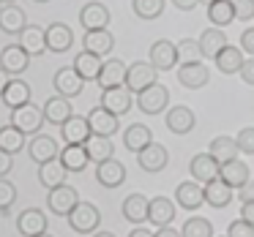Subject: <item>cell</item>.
Instances as JSON below:
<instances>
[{
	"label": "cell",
	"mask_w": 254,
	"mask_h": 237,
	"mask_svg": "<svg viewBox=\"0 0 254 237\" xmlns=\"http://www.w3.org/2000/svg\"><path fill=\"white\" fill-rule=\"evenodd\" d=\"M121 213L128 224L134 226H142L148 221V213H150V199L145 193H128L121 204Z\"/></svg>",
	"instance_id": "cell-12"
},
{
	"label": "cell",
	"mask_w": 254,
	"mask_h": 237,
	"mask_svg": "<svg viewBox=\"0 0 254 237\" xmlns=\"http://www.w3.org/2000/svg\"><path fill=\"white\" fill-rule=\"evenodd\" d=\"M241 218H246L249 224H254V202H243V207H241Z\"/></svg>",
	"instance_id": "cell-53"
},
{
	"label": "cell",
	"mask_w": 254,
	"mask_h": 237,
	"mask_svg": "<svg viewBox=\"0 0 254 237\" xmlns=\"http://www.w3.org/2000/svg\"><path fill=\"white\" fill-rule=\"evenodd\" d=\"M90 120V128H93V134H99V137H112V134L121 128V120H118V115H112L110 109H104V106H93L88 115Z\"/></svg>",
	"instance_id": "cell-23"
},
{
	"label": "cell",
	"mask_w": 254,
	"mask_h": 237,
	"mask_svg": "<svg viewBox=\"0 0 254 237\" xmlns=\"http://www.w3.org/2000/svg\"><path fill=\"white\" fill-rule=\"evenodd\" d=\"M128 237H156V232L150 229H142V226H137V229H131V235Z\"/></svg>",
	"instance_id": "cell-57"
},
{
	"label": "cell",
	"mask_w": 254,
	"mask_h": 237,
	"mask_svg": "<svg viewBox=\"0 0 254 237\" xmlns=\"http://www.w3.org/2000/svg\"><path fill=\"white\" fill-rule=\"evenodd\" d=\"M11 74H8V71H3V68H0V95H3V93H6V88H8V82H11Z\"/></svg>",
	"instance_id": "cell-56"
},
{
	"label": "cell",
	"mask_w": 254,
	"mask_h": 237,
	"mask_svg": "<svg viewBox=\"0 0 254 237\" xmlns=\"http://www.w3.org/2000/svg\"><path fill=\"white\" fill-rule=\"evenodd\" d=\"M14 202H17V186L6 177H0V213H8Z\"/></svg>",
	"instance_id": "cell-45"
},
{
	"label": "cell",
	"mask_w": 254,
	"mask_h": 237,
	"mask_svg": "<svg viewBox=\"0 0 254 237\" xmlns=\"http://www.w3.org/2000/svg\"><path fill=\"white\" fill-rule=\"evenodd\" d=\"M175 202L183 210H197L205 202V186L197 180H181L175 188Z\"/></svg>",
	"instance_id": "cell-10"
},
{
	"label": "cell",
	"mask_w": 254,
	"mask_h": 237,
	"mask_svg": "<svg viewBox=\"0 0 254 237\" xmlns=\"http://www.w3.org/2000/svg\"><path fill=\"white\" fill-rule=\"evenodd\" d=\"M17 229H19V235H22V237L44 235V232H47V215L41 213V210H36V207L22 210L19 218H17Z\"/></svg>",
	"instance_id": "cell-21"
},
{
	"label": "cell",
	"mask_w": 254,
	"mask_h": 237,
	"mask_svg": "<svg viewBox=\"0 0 254 237\" xmlns=\"http://www.w3.org/2000/svg\"><path fill=\"white\" fill-rule=\"evenodd\" d=\"M208 153L213 155L216 161H219L221 166L230 164V161H235L238 155H241V147H238L235 137H227V134H221V137H213L208 144Z\"/></svg>",
	"instance_id": "cell-26"
},
{
	"label": "cell",
	"mask_w": 254,
	"mask_h": 237,
	"mask_svg": "<svg viewBox=\"0 0 254 237\" xmlns=\"http://www.w3.org/2000/svg\"><path fill=\"white\" fill-rule=\"evenodd\" d=\"M178 60L181 63H202L205 55H202L199 41H194V39H181L178 41Z\"/></svg>",
	"instance_id": "cell-43"
},
{
	"label": "cell",
	"mask_w": 254,
	"mask_h": 237,
	"mask_svg": "<svg viewBox=\"0 0 254 237\" xmlns=\"http://www.w3.org/2000/svg\"><path fill=\"white\" fill-rule=\"evenodd\" d=\"M227 237H254V224H249L246 218H235L227 226Z\"/></svg>",
	"instance_id": "cell-47"
},
{
	"label": "cell",
	"mask_w": 254,
	"mask_h": 237,
	"mask_svg": "<svg viewBox=\"0 0 254 237\" xmlns=\"http://www.w3.org/2000/svg\"><path fill=\"white\" fill-rule=\"evenodd\" d=\"M150 142H153V134H150V128L145 126V123H134V126H128L126 131H123V144H126V150H131L134 155H137L139 150H145Z\"/></svg>",
	"instance_id": "cell-32"
},
{
	"label": "cell",
	"mask_w": 254,
	"mask_h": 237,
	"mask_svg": "<svg viewBox=\"0 0 254 237\" xmlns=\"http://www.w3.org/2000/svg\"><path fill=\"white\" fill-rule=\"evenodd\" d=\"M199 0H172V6L175 8H181V11H191L194 6H197Z\"/></svg>",
	"instance_id": "cell-55"
},
{
	"label": "cell",
	"mask_w": 254,
	"mask_h": 237,
	"mask_svg": "<svg viewBox=\"0 0 254 237\" xmlns=\"http://www.w3.org/2000/svg\"><path fill=\"white\" fill-rule=\"evenodd\" d=\"M66 164L61 158L55 161H47V164H39V183L44 188H58V186H66Z\"/></svg>",
	"instance_id": "cell-30"
},
{
	"label": "cell",
	"mask_w": 254,
	"mask_h": 237,
	"mask_svg": "<svg viewBox=\"0 0 254 237\" xmlns=\"http://www.w3.org/2000/svg\"><path fill=\"white\" fill-rule=\"evenodd\" d=\"M28 153L36 164H47V161L61 158V147H58V139L47 137V134H36L28 144Z\"/></svg>",
	"instance_id": "cell-17"
},
{
	"label": "cell",
	"mask_w": 254,
	"mask_h": 237,
	"mask_svg": "<svg viewBox=\"0 0 254 237\" xmlns=\"http://www.w3.org/2000/svg\"><path fill=\"white\" fill-rule=\"evenodd\" d=\"M189 172H191V180L208 186V183H213L221 177V164L210 153H197L191 158V164H189Z\"/></svg>",
	"instance_id": "cell-7"
},
{
	"label": "cell",
	"mask_w": 254,
	"mask_h": 237,
	"mask_svg": "<svg viewBox=\"0 0 254 237\" xmlns=\"http://www.w3.org/2000/svg\"><path fill=\"white\" fill-rule=\"evenodd\" d=\"M205 202H208L210 207H216V210L227 207V204L232 202V186H227L221 177L213 180V183H208V186H205Z\"/></svg>",
	"instance_id": "cell-37"
},
{
	"label": "cell",
	"mask_w": 254,
	"mask_h": 237,
	"mask_svg": "<svg viewBox=\"0 0 254 237\" xmlns=\"http://www.w3.org/2000/svg\"><path fill=\"white\" fill-rule=\"evenodd\" d=\"M28 63H30V55L19 44H8L6 49H0V68H3V71H8L11 77L25 74Z\"/></svg>",
	"instance_id": "cell-18"
},
{
	"label": "cell",
	"mask_w": 254,
	"mask_h": 237,
	"mask_svg": "<svg viewBox=\"0 0 254 237\" xmlns=\"http://www.w3.org/2000/svg\"><path fill=\"white\" fill-rule=\"evenodd\" d=\"M74 68L79 71V77L85 79V82H99V74L101 68H104V60H101L99 55H93V52H79L77 57H74Z\"/></svg>",
	"instance_id": "cell-31"
},
{
	"label": "cell",
	"mask_w": 254,
	"mask_h": 237,
	"mask_svg": "<svg viewBox=\"0 0 254 237\" xmlns=\"http://www.w3.org/2000/svg\"><path fill=\"white\" fill-rule=\"evenodd\" d=\"M134 104V93L123 85V88H112V90H101V106L110 109L112 115H126Z\"/></svg>",
	"instance_id": "cell-16"
},
{
	"label": "cell",
	"mask_w": 254,
	"mask_h": 237,
	"mask_svg": "<svg viewBox=\"0 0 254 237\" xmlns=\"http://www.w3.org/2000/svg\"><path fill=\"white\" fill-rule=\"evenodd\" d=\"M61 161L66 164L68 172H82L85 166L90 164V155L85 150V144H66L61 150Z\"/></svg>",
	"instance_id": "cell-38"
},
{
	"label": "cell",
	"mask_w": 254,
	"mask_h": 237,
	"mask_svg": "<svg viewBox=\"0 0 254 237\" xmlns=\"http://www.w3.org/2000/svg\"><path fill=\"white\" fill-rule=\"evenodd\" d=\"M52 85H55V93L63 95V98H77L85 88V79L79 77V71L74 66H63L55 71L52 77Z\"/></svg>",
	"instance_id": "cell-6"
},
{
	"label": "cell",
	"mask_w": 254,
	"mask_h": 237,
	"mask_svg": "<svg viewBox=\"0 0 254 237\" xmlns=\"http://www.w3.org/2000/svg\"><path fill=\"white\" fill-rule=\"evenodd\" d=\"M19 47L28 52L30 57L44 55L47 52V28H39V25H28V28L19 33Z\"/></svg>",
	"instance_id": "cell-27"
},
{
	"label": "cell",
	"mask_w": 254,
	"mask_h": 237,
	"mask_svg": "<svg viewBox=\"0 0 254 237\" xmlns=\"http://www.w3.org/2000/svg\"><path fill=\"white\" fill-rule=\"evenodd\" d=\"M159 82V71H156V66L153 63H142V60H137V63H131L128 66V77H126V88L131 90L134 95H139L142 90H148V88H153V85Z\"/></svg>",
	"instance_id": "cell-3"
},
{
	"label": "cell",
	"mask_w": 254,
	"mask_h": 237,
	"mask_svg": "<svg viewBox=\"0 0 254 237\" xmlns=\"http://www.w3.org/2000/svg\"><path fill=\"white\" fill-rule=\"evenodd\" d=\"M164 0H131V11L137 14L139 19H159L164 14Z\"/></svg>",
	"instance_id": "cell-42"
},
{
	"label": "cell",
	"mask_w": 254,
	"mask_h": 237,
	"mask_svg": "<svg viewBox=\"0 0 254 237\" xmlns=\"http://www.w3.org/2000/svg\"><path fill=\"white\" fill-rule=\"evenodd\" d=\"M238 199L241 202H254V180H249L243 188H238Z\"/></svg>",
	"instance_id": "cell-52"
},
{
	"label": "cell",
	"mask_w": 254,
	"mask_h": 237,
	"mask_svg": "<svg viewBox=\"0 0 254 237\" xmlns=\"http://www.w3.org/2000/svg\"><path fill=\"white\" fill-rule=\"evenodd\" d=\"M243 63H246V52L241 47H232V44L227 49H221V55L216 57V68L221 74H241Z\"/></svg>",
	"instance_id": "cell-36"
},
{
	"label": "cell",
	"mask_w": 254,
	"mask_h": 237,
	"mask_svg": "<svg viewBox=\"0 0 254 237\" xmlns=\"http://www.w3.org/2000/svg\"><path fill=\"white\" fill-rule=\"evenodd\" d=\"M241 49L246 52V55L254 57V28H252V25L241 33Z\"/></svg>",
	"instance_id": "cell-49"
},
{
	"label": "cell",
	"mask_w": 254,
	"mask_h": 237,
	"mask_svg": "<svg viewBox=\"0 0 254 237\" xmlns=\"http://www.w3.org/2000/svg\"><path fill=\"white\" fill-rule=\"evenodd\" d=\"M25 137H28V134H22L17 126L8 123V126L0 128V150H6V153H11V155L19 153V150L25 147Z\"/></svg>",
	"instance_id": "cell-40"
},
{
	"label": "cell",
	"mask_w": 254,
	"mask_h": 237,
	"mask_svg": "<svg viewBox=\"0 0 254 237\" xmlns=\"http://www.w3.org/2000/svg\"><path fill=\"white\" fill-rule=\"evenodd\" d=\"M93 237H115L112 232H93Z\"/></svg>",
	"instance_id": "cell-58"
},
{
	"label": "cell",
	"mask_w": 254,
	"mask_h": 237,
	"mask_svg": "<svg viewBox=\"0 0 254 237\" xmlns=\"http://www.w3.org/2000/svg\"><path fill=\"white\" fill-rule=\"evenodd\" d=\"M74 44V33L68 25L63 22H52L50 28H47V52H68Z\"/></svg>",
	"instance_id": "cell-25"
},
{
	"label": "cell",
	"mask_w": 254,
	"mask_h": 237,
	"mask_svg": "<svg viewBox=\"0 0 254 237\" xmlns=\"http://www.w3.org/2000/svg\"><path fill=\"white\" fill-rule=\"evenodd\" d=\"M36 3H50V0H36Z\"/></svg>",
	"instance_id": "cell-62"
},
{
	"label": "cell",
	"mask_w": 254,
	"mask_h": 237,
	"mask_svg": "<svg viewBox=\"0 0 254 237\" xmlns=\"http://www.w3.org/2000/svg\"><path fill=\"white\" fill-rule=\"evenodd\" d=\"M44 123H47L44 106H36L33 101L25 104V106H19V109H11V126H17L19 131L28 134V137H36Z\"/></svg>",
	"instance_id": "cell-1"
},
{
	"label": "cell",
	"mask_w": 254,
	"mask_h": 237,
	"mask_svg": "<svg viewBox=\"0 0 254 237\" xmlns=\"http://www.w3.org/2000/svg\"><path fill=\"white\" fill-rule=\"evenodd\" d=\"M39 237H52V235H50V232H44V235H39Z\"/></svg>",
	"instance_id": "cell-60"
},
{
	"label": "cell",
	"mask_w": 254,
	"mask_h": 237,
	"mask_svg": "<svg viewBox=\"0 0 254 237\" xmlns=\"http://www.w3.org/2000/svg\"><path fill=\"white\" fill-rule=\"evenodd\" d=\"M11 169H14V155L6 153V150H0V177H6Z\"/></svg>",
	"instance_id": "cell-51"
},
{
	"label": "cell",
	"mask_w": 254,
	"mask_h": 237,
	"mask_svg": "<svg viewBox=\"0 0 254 237\" xmlns=\"http://www.w3.org/2000/svg\"><path fill=\"white\" fill-rule=\"evenodd\" d=\"M101 224V210L93 202H79L68 215V226L79 235H93Z\"/></svg>",
	"instance_id": "cell-2"
},
{
	"label": "cell",
	"mask_w": 254,
	"mask_h": 237,
	"mask_svg": "<svg viewBox=\"0 0 254 237\" xmlns=\"http://www.w3.org/2000/svg\"><path fill=\"white\" fill-rule=\"evenodd\" d=\"M208 19L213 28H227V25L235 22V8H232L230 0H216V3H210L208 6Z\"/></svg>",
	"instance_id": "cell-39"
},
{
	"label": "cell",
	"mask_w": 254,
	"mask_h": 237,
	"mask_svg": "<svg viewBox=\"0 0 254 237\" xmlns=\"http://www.w3.org/2000/svg\"><path fill=\"white\" fill-rule=\"evenodd\" d=\"M25 28H28V17H25V11L17 3H8V6L0 8V30H3V33L19 36Z\"/></svg>",
	"instance_id": "cell-24"
},
{
	"label": "cell",
	"mask_w": 254,
	"mask_h": 237,
	"mask_svg": "<svg viewBox=\"0 0 254 237\" xmlns=\"http://www.w3.org/2000/svg\"><path fill=\"white\" fill-rule=\"evenodd\" d=\"M235 142L243 155H254V126H246L235 134Z\"/></svg>",
	"instance_id": "cell-46"
},
{
	"label": "cell",
	"mask_w": 254,
	"mask_h": 237,
	"mask_svg": "<svg viewBox=\"0 0 254 237\" xmlns=\"http://www.w3.org/2000/svg\"><path fill=\"white\" fill-rule=\"evenodd\" d=\"M8 3H14V0H3V6H8Z\"/></svg>",
	"instance_id": "cell-61"
},
{
	"label": "cell",
	"mask_w": 254,
	"mask_h": 237,
	"mask_svg": "<svg viewBox=\"0 0 254 237\" xmlns=\"http://www.w3.org/2000/svg\"><path fill=\"white\" fill-rule=\"evenodd\" d=\"M112 47H115V36L110 33V28L107 30H90V33L82 36V49L93 52V55H99V57L110 55Z\"/></svg>",
	"instance_id": "cell-28"
},
{
	"label": "cell",
	"mask_w": 254,
	"mask_h": 237,
	"mask_svg": "<svg viewBox=\"0 0 254 237\" xmlns=\"http://www.w3.org/2000/svg\"><path fill=\"white\" fill-rule=\"evenodd\" d=\"M79 25L85 28V33H90V30H107L110 28V8L104 3L90 0V3L82 6V11H79Z\"/></svg>",
	"instance_id": "cell-9"
},
{
	"label": "cell",
	"mask_w": 254,
	"mask_h": 237,
	"mask_svg": "<svg viewBox=\"0 0 254 237\" xmlns=\"http://www.w3.org/2000/svg\"><path fill=\"white\" fill-rule=\"evenodd\" d=\"M96 180L104 188H118L126 180V166L118 158H107L104 164H96Z\"/></svg>",
	"instance_id": "cell-22"
},
{
	"label": "cell",
	"mask_w": 254,
	"mask_h": 237,
	"mask_svg": "<svg viewBox=\"0 0 254 237\" xmlns=\"http://www.w3.org/2000/svg\"><path fill=\"white\" fill-rule=\"evenodd\" d=\"M199 3H205V6H210V3H216V0H199Z\"/></svg>",
	"instance_id": "cell-59"
},
{
	"label": "cell",
	"mask_w": 254,
	"mask_h": 237,
	"mask_svg": "<svg viewBox=\"0 0 254 237\" xmlns=\"http://www.w3.org/2000/svg\"><path fill=\"white\" fill-rule=\"evenodd\" d=\"M71 101L63 98V95H52V98H47L44 104V117L47 123H52V126H63V123L71 117Z\"/></svg>",
	"instance_id": "cell-35"
},
{
	"label": "cell",
	"mask_w": 254,
	"mask_h": 237,
	"mask_svg": "<svg viewBox=\"0 0 254 237\" xmlns=\"http://www.w3.org/2000/svg\"><path fill=\"white\" fill-rule=\"evenodd\" d=\"M63 142L66 144H85L90 137H93V128H90V120L82 115H71L66 123L61 126Z\"/></svg>",
	"instance_id": "cell-14"
},
{
	"label": "cell",
	"mask_w": 254,
	"mask_h": 237,
	"mask_svg": "<svg viewBox=\"0 0 254 237\" xmlns=\"http://www.w3.org/2000/svg\"><path fill=\"white\" fill-rule=\"evenodd\" d=\"M137 106L145 115H161V112L170 106V90H167V85L156 82L153 88L142 90V93L137 95Z\"/></svg>",
	"instance_id": "cell-5"
},
{
	"label": "cell",
	"mask_w": 254,
	"mask_h": 237,
	"mask_svg": "<svg viewBox=\"0 0 254 237\" xmlns=\"http://www.w3.org/2000/svg\"><path fill=\"white\" fill-rule=\"evenodd\" d=\"M167 128H170L172 134H178V137H183V134L194 131V126H197V117H194V112L189 109V106L178 104L172 106V109H167Z\"/></svg>",
	"instance_id": "cell-20"
},
{
	"label": "cell",
	"mask_w": 254,
	"mask_h": 237,
	"mask_svg": "<svg viewBox=\"0 0 254 237\" xmlns=\"http://www.w3.org/2000/svg\"><path fill=\"white\" fill-rule=\"evenodd\" d=\"M0 8H3V0H0Z\"/></svg>",
	"instance_id": "cell-63"
},
{
	"label": "cell",
	"mask_w": 254,
	"mask_h": 237,
	"mask_svg": "<svg viewBox=\"0 0 254 237\" xmlns=\"http://www.w3.org/2000/svg\"><path fill=\"white\" fill-rule=\"evenodd\" d=\"M181 235L183 237H213V224H210L208 218L194 215V218H189L186 224L181 226Z\"/></svg>",
	"instance_id": "cell-44"
},
{
	"label": "cell",
	"mask_w": 254,
	"mask_h": 237,
	"mask_svg": "<svg viewBox=\"0 0 254 237\" xmlns=\"http://www.w3.org/2000/svg\"><path fill=\"white\" fill-rule=\"evenodd\" d=\"M85 150H88L90 161H96V164H104L107 158H112V142H110V137H99V134H93V137L85 142Z\"/></svg>",
	"instance_id": "cell-41"
},
{
	"label": "cell",
	"mask_w": 254,
	"mask_h": 237,
	"mask_svg": "<svg viewBox=\"0 0 254 237\" xmlns=\"http://www.w3.org/2000/svg\"><path fill=\"white\" fill-rule=\"evenodd\" d=\"M221 180H224L227 186H232V188H243L249 180H252V169H249L246 161L235 158V161H230V164L221 166Z\"/></svg>",
	"instance_id": "cell-34"
},
{
	"label": "cell",
	"mask_w": 254,
	"mask_h": 237,
	"mask_svg": "<svg viewBox=\"0 0 254 237\" xmlns=\"http://www.w3.org/2000/svg\"><path fill=\"white\" fill-rule=\"evenodd\" d=\"M178 202H172V199L167 196H153L150 199V213H148V221L156 226V229H161V226H172V221H175V207Z\"/></svg>",
	"instance_id": "cell-19"
},
{
	"label": "cell",
	"mask_w": 254,
	"mask_h": 237,
	"mask_svg": "<svg viewBox=\"0 0 254 237\" xmlns=\"http://www.w3.org/2000/svg\"><path fill=\"white\" fill-rule=\"evenodd\" d=\"M199 47H202V55L205 57H210V60H216V57L221 55V49H227V36L221 33V28H213V25H210V28H205L202 33H199Z\"/></svg>",
	"instance_id": "cell-29"
},
{
	"label": "cell",
	"mask_w": 254,
	"mask_h": 237,
	"mask_svg": "<svg viewBox=\"0 0 254 237\" xmlns=\"http://www.w3.org/2000/svg\"><path fill=\"white\" fill-rule=\"evenodd\" d=\"M128 77V66L121 60V57H112V60H104V68L99 74V88L101 90H112V88H123Z\"/></svg>",
	"instance_id": "cell-15"
},
{
	"label": "cell",
	"mask_w": 254,
	"mask_h": 237,
	"mask_svg": "<svg viewBox=\"0 0 254 237\" xmlns=\"http://www.w3.org/2000/svg\"><path fill=\"white\" fill-rule=\"evenodd\" d=\"M156 237H183L181 229H172V226H161V229H156Z\"/></svg>",
	"instance_id": "cell-54"
},
{
	"label": "cell",
	"mask_w": 254,
	"mask_h": 237,
	"mask_svg": "<svg viewBox=\"0 0 254 237\" xmlns=\"http://www.w3.org/2000/svg\"><path fill=\"white\" fill-rule=\"evenodd\" d=\"M0 98H3V104H6L8 109H19V106L30 104V85L25 82V79L14 77L11 82H8L6 93L0 95Z\"/></svg>",
	"instance_id": "cell-33"
},
{
	"label": "cell",
	"mask_w": 254,
	"mask_h": 237,
	"mask_svg": "<svg viewBox=\"0 0 254 237\" xmlns=\"http://www.w3.org/2000/svg\"><path fill=\"white\" fill-rule=\"evenodd\" d=\"M232 8H235V17L241 19V22H249V19H254V0H230Z\"/></svg>",
	"instance_id": "cell-48"
},
{
	"label": "cell",
	"mask_w": 254,
	"mask_h": 237,
	"mask_svg": "<svg viewBox=\"0 0 254 237\" xmlns=\"http://www.w3.org/2000/svg\"><path fill=\"white\" fill-rule=\"evenodd\" d=\"M221 237H227V235H221Z\"/></svg>",
	"instance_id": "cell-64"
},
{
	"label": "cell",
	"mask_w": 254,
	"mask_h": 237,
	"mask_svg": "<svg viewBox=\"0 0 254 237\" xmlns=\"http://www.w3.org/2000/svg\"><path fill=\"white\" fill-rule=\"evenodd\" d=\"M150 63L156 66V71H172L175 66H181V60H178V44H172L170 39H159L153 41V47H150Z\"/></svg>",
	"instance_id": "cell-8"
},
{
	"label": "cell",
	"mask_w": 254,
	"mask_h": 237,
	"mask_svg": "<svg viewBox=\"0 0 254 237\" xmlns=\"http://www.w3.org/2000/svg\"><path fill=\"white\" fill-rule=\"evenodd\" d=\"M77 204H79V193H77V188H71V186L50 188V193H47V207H50L52 215H63V218H68Z\"/></svg>",
	"instance_id": "cell-4"
},
{
	"label": "cell",
	"mask_w": 254,
	"mask_h": 237,
	"mask_svg": "<svg viewBox=\"0 0 254 237\" xmlns=\"http://www.w3.org/2000/svg\"><path fill=\"white\" fill-rule=\"evenodd\" d=\"M178 82L189 90H199L210 82V68L205 63H181L178 66Z\"/></svg>",
	"instance_id": "cell-11"
},
{
	"label": "cell",
	"mask_w": 254,
	"mask_h": 237,
	"mask_svg": "<svg viewBox=\"0 0 254 237\" xmlns=\"http://www.w3.org/2000/svg\"><path fill=\"white\" fill-rule=\"evenodd\" d=\"M137 164H139V169L156 175V172H161L167 164H170V153H167L164 144L150 142L145 150H139V153H137Z\"/></svg>",
	"instance_id": "cell-13"
},
{
	"label": "cell",
	"mask_w": 254,
	"mask_h": 237,
	"mask_svg": "<svg viewBox=\"0 0 254 237\" xmlns=\"http://www.w3.org/2000/svg\"><path fill=\"white\" fill-rule=\"evenodd\" d=\"M238 77H241L246 85H252V88H254V57H249V60L243 63V68H241V74H238Z\"/></svg>",
	"instance_id": "cell-50"
}]
</instances>
